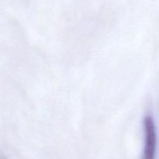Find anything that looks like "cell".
Instances as JSON below:
<instances>
[{
    "label": "cell",
    "mask_w": 159,
    "mask_h": 159,
    "mask_svg": "<svg viewBox=\"0 0 159 159\" xmlns=\"http://www.w3.org/2000/svg\"><path fill=\"white\" fill-rule=\"evenodd\" d=\"M0 159H1V158H0Z\"/></svg>",
    "instance_id": "obj_2"
},
{
    "label": "cell",
    "mask_w": 159,
    "mask_h": 159,
    "mask_svg": "<svg viewBox=\"0 0 159 159\" xmlns=\"http://www.w3.org/2000/svg\"><path fill=\"white\" fill-rule=\"evenodd\" d=\"M144 147L142 159H155L157 149V134L155 122L151 116L144 119Z\"/></svg>",
    "instance_id": "obj_1"
}]
</instances>
